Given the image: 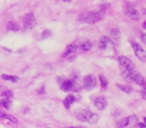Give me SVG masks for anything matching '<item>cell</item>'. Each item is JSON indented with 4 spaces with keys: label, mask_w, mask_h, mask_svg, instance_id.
I'll use <instances>...</instances> for the list:
<instances>
[{
    "label": "cell",
    "mask_w": 146,
    "mask_h": 128,
    "mask_svg": "<svg viewBox=\"0 0 146 128\" xmlns=\"http://www.w3.org/2000/svg\"><path fill=\"white\" fill-rule=\"evenodd\" d=\"M75 115L76 117L79 120L83 122H87L90 124H95L98 122L99 120V116L97 114L93 113V112L89 111V110L86 109H78L75 111Z\"/></svg>",
    "instance_id": "6da1fadb"
},
{
    "label": "cell",
    "mask_w": 146,
    "mask_h": 128,
    "mask_svg": "<svg viewBox=\"0 0 146 128\" xmlns=\"http://www.w3.org/2000/svg\"><path fill=\"white\" fill-rule=\"evenodd\" d=\"M103 14L104 13L102 11H93V12L87 13L85 15H81L82 17H80V20L83 21V22L93 24V23H96L97 21L101 20Z\"/></svg>",
    "instance_id": "7a4b0ae2"
},
{
    "label": "cell",
    "mask_w": 146,
    "mask_h": 128,
    "mask_svg": "<svg viewBox=\"0 0 146 128\" xmlns=\"http://www.w3.org/2000/svg\"><path fill=\"white\" fill-rule=\"evenodd\" d=\"M138 124V117L135 115L128 116L117 123L118 128H132Z\"/></svg>",
    "instance_id": "3957f363"
},
{
    "label": "cell",
    "mask_w": 146,
    "mask_h": 128,
    "mask_svg": "<svg viewBox=\"0 0 146 128\" xmlns=\"http://www.w3.org/2000/svg\"><path fill=\"white\" fill-rule=\"evenodd\" d=\"M36 25V18H35L33 13H28L25 15L24 19H23V26L24 29H32L33 27Z\"/></svg>",
    "instance_id": "277c9868"
},
{
    "label": "cell",
    "mask_w": 146,
    "mask_h": 128,
    "mask_svg": "<svg viewBox=\"0 0 146 128\" xmlns=\"http://www.w3.org/2000/svg\"><path fill=\"white\" fill-rule=\"evenodd\" d=\"M76 52H77V46L75 44H70L66 47L62 56L64 58L69 59V60H73V59H75Z\"/></svg>",
    "instance_id": "5b68a950"
},
{
    "label": "cell",
    "mask_w": 146,
    "mask_h": 128,
    "mask_svg": "<svg viewBox=\"0 0 146 128\" xmlns=\"http://www.w3.org/2000/svg\"><path fill=\"white\" fill-rule=\"evenodd\" d=\"M132 47H133V50L135 55L138 57V59L142 61V62H146V52L141 46H140L138 43L132 42Z\"/></svg>",
    "instance_id": "8992f818"
},
{
    "label": "cell",
    "mask_w": 146,
    "mask_h": 128,
    "mask_svg": "<svg viewBox=\"0 0 146 128\" xmlns=\"http://www.w3.org/2000/svg\"><path fill=\"white\" fill-rule=\"evenodd\" d=\"M118 61H119L120 66L122 67V69H126V70H134V65L132 61L130 60L129 58L125 56H119L118 58Z\"/></svg>",
    "instance_id": "52a82bcc"
},
{
    "label": "cell",
    "mask_w": 146,
    "mask_h": 128,
    "mask_svg": "<svg viewBox=\"0 0 146 128\" xmlns=\"http://www.w3.org/2000/svg\"><path fill=\"white\" fill-rule=\"evenodd\" d=\"M96 86V78L93 75H87L84 77L83 87L86 90H92Z\"/></svg>",
    "instance_id": "ba28073f"
},
{
    "label": "cell",
    "mask_w": 146,
    "mask_h": 128,
    "mask_svg": "<svg viewBox=\"0 0 146 128\" xmlns=\"http://www.w3.org/2000/svg\"><path fill=\"white\" fill-rule=\"evenodd\" d=\"M129 82H133V83L138 84V85H143V84L145 83V80H144L143 76H142L141 74L133 70V71L131 72V75H130Z\"/></svg>",
    "instance_id": "9c48e42d"
},
{
    "label": "cell",
    "mask_w": 146,
    "mask_h": 128,
    "mask_svg": "<svg viewBox=\"0 0 146 128\" xmlns=\"http://www.w3.org/2000/svg\"><path fill=\"white\" fill-rule=\"evenodd\" d=\"M125 13L129 18L133 19V20H139V18H140L139 13H138V11L136 10L133 6L127 5V6L125 7Z\"/></svg>",
    "instance_id": "30bf717a"
},
{
    "label": "cell",
    "mask_w": 146,
    "mask_h": 128,
    "mask_svg": "<svg viewBox=\"0 0 146 128\" xmlns=\"http://www.w3.org/2000/svg\"><path fill=\"white\" fill-rule=\"evenodd\" d=\"M94 104H95V107L98 110H103L106 107L107 101H106V99L103 96H98V97H96L94 99Z\"/></svg>",
    "instance_id": "8fae6325"
},
{
    "label": "cell",
    "mask_w": 146,
    "mask_h": 128,
    "mask_svg": "<svg viewBox=\"0 0 146 128\" xmlns=\"http://www.w3.org/2000/svg\"><path fill=\"white\" fill-rule=\"evenodd\" d=\"M58 82L60 83V87L63 91L67 92L72 90V85H73V81L72 80H67V79H63L62 81L58 80Z\"/></svg>",
    "instance_id": "7c38bea8"
},
{
    "label": "cell",
    "mask_w": 146,
    "mask_h": 128,
    "mask_svg": "<svg viewBox=\"0 0 146 128\" xmlns=\"http://www.w3.org/2000/svg\"><path fill=\"white\" fill-rule=\"evenodd\" d=\"M74 100H75V96L72 95V94L66 96V98L63 100V105H64V107L66 108V109L70 108V105L74 102Z\"/></svg>",
    "instance_id": "4fadbf2b"
},
{
    "label": "cell",
    "mask_w": 146,
    "mask_h": 128,
    "mask_svg": "<svg viewBox=\"0 0 146 128\" xmlns=\"http://www.w3.org/2000/svg\"><path fill=\"white\" fill-rule=\"evenodd\" d=\"M109 42H110V40H109V38H108V37L102 36L101 38H100L99 42H98V46H99V48H101V49H105L106 47L108 46Z\"/></svg>",
    "instance_id": "5bb4252c"
},
{
    "label": "cell",
    "mask_w": 146,
    "mask_h": 128,
    "mask_svg": "<svg viewBox=\"0 0 146 128\" xmlns=\"http://www.w3.org/2000/svg\"><path fill=\"white\" fill-rule=\"evenodd\" d=\"M92 48V43L88 40H85L83 42H81L79 44V49L82 51H87V50H90Z\"/></svg>",
    "instance_id": "9a60e30c"
},
{
    "label": "cell",
    "mask_w": 146,
    "mask_h": 128,
    "mask_svg": "<svg viewBox=\"0 0 146 128\" xmlns=\"http://www.w3.org/2000/svg\"><path fill=\"white\" fill-rule=\"evenodd\" d=\"M110 36H111L112 40L118 41L120 39V31L119 29L117 28H113L111 31H110Z\"/></svg>",
    "instance_id": "2e32d148"
},
{
    "label": "cell",
    "mask_w": 146,
    "mask_h": 128,
    "mask_svg": "<svg viewBox=\"0 0 146 128\" xmlns=\"http://www.w3.org/2000/svg\"><path fill=\"white\" fill-rule=\"evenodd\" d=\"M117 87L119 88L121 91L125 92V93H131L132 88L130 87V85H126V84H117Z\"/></svg>",
    "instance_id": "e0dca14e"
},
{
    "label": "cell",
    "mask_w": 146,
    "mask_h": 128,
    "mask_svg": "<svg viewBox=\"0 0 146 128\" xmlns=\"http://www.w3.org/2000/svg\"><path fill=\"white\" fill-rule=\"evenodd\" d=\"M1 77H2V79L6 80V81H11V82H17L19 80V77H17V76L7 75V74H3Z\"/></svg>",
    "instance_id": "ac0fdd59"
},
{
    "label": "cell",
    "mask_w": 146,
    "mask_h": 128,
    "mask_svg": "<svg viewBox=\"0 0 146 128\" xmlns=\"http://www.w3.org/2000/svg\"><path fill=\"white\" fill-rule=\"evenodd\" d=\"M11 104H12V102H11L10 99H5V98H3V99H0V106H2V107L10 108Z\"/></svg>",
    "instance_id": "d6986e66"
},
{
    "label": "cell",
    "mask_w": 146,
    "mask_h": 128,
    "mask_svg": "<svg viewBox=\"0 0 146 128\" xmlns=\"http://www.w3.org/2000/svg\"><path fill=\"white\" fill-rule=\"evenodd\" d=\"M6 29L7 30H10V31H18L19 27L15 22H8L7 23Z\"/></svg>",
    "instance_id": "ffe728a7"
},
{
    "label": "cell",
    "mask_w": 146,
    "mask_h": 128,
    "mask_svg": "<svg viewBox=\"0 0 146 128\" xmlns=\"http://www.w3.org/2000/svg\"><path fill=\"white\" fill-rule=\"evenodd\" d=\"M99 79H100V82H101V87L103 88V89H106L108 86V81H107V79H106V77L103 75H100Z\"/></svg>",
    "instance_id": "44dd1931"
},
{
    "label": "cell",
    "mask_w": 146,
    "mask_h": 128,
    "mask_svg": "<svg viewBox=\"0 0 146 128\" xmlns=\"http://www.w3.org/2000/svg\"><path fill=\"white\" fill-rule=\"evenodd\" d=\"M51 35V31L50 30H44V32H42V35H41V38L42 39H46L48 38L49 36Z\"/></svg>",
    "instance_id": "7402d4cb"
},
{
    "label": "cell",
    "mask_w": 146,
    "mask_h": 128,
    "mask_svg": "<svg viewBox=\"0 0 146 128\" xmlns=\"http://www.w3.org/2000/svg\"><path fill=\"white\" fill-rule=\"evenodd\" d=\"M5 118H6V119H8L10 122H12V123H17V119L14 117V116H12V115H8V114H6V116H5Z\"/></svg>",
    "instance_id": "603a6c76"
},
{
    "label": "cell",
    "mask_w": 146,
    "mask_h": 128,
    "mask_svg": "<svg viewBox=\"0 0 146 128\" xmlns=\"http://www.w3.org/2000/svg\"><path fill=\"white\" fill-rule=\"evenodd\" d=\"M3 96L5 97V99H10V98L13 97V93L12 91H5L3 93Z\"/></svg>",
    "instance_id": "cb8c5ba5"
},
{
    "label": "cell",
    "mask_w": 146,
    "mask_h": 128,
    "mask_svg": "<svg viewBox=\"0 0 146 128\" xmlns=\"http://www.w3.org/2000/svg\"><path fill=\"white\" fill-rule=\"evenodd\" d=\"M6 116V112H4L2 109H0V118H5Z\"/></svg>",
    "instance_id": "d4e9b609"
},
{
    "label": "cell",
    "mask_w": 146,
    "mask_h": 128,
    "mask_svg": "<svg viewBox=\"0 0 146 128\" xmlns=\"http://www.w3.org/2000/svg\"><path fill=\"white\" fill-rule=\"evenodd\" d=\"M120 111H121L120 109L113 110V112H112V115H119V114H120Z\"/></svg>",
    "instance_id": "484cf974"
},
{
    "label": "cell",
    "mask_w": 146,
    "mask_h": 128,
    "mask_svg": "<svg viewBox=\"0 0 146 128\" xmlns=\"http://www.w3.org/2000/svg\"><path fill=\"white\" fill-rule=\"evenodd\" d=\"M142 97H143V99H146V96H145V88H143V90H142Z\"/></svg>",
    "instance_id": "4316f807"
},
{
    "label": "cell",
    "mask_w": 146,
    "mask_h": 128,
    "mask_svg": "<svg viewBox=\"0 0 146 128\" xmlns=\"http://www.w3.org/2000/svg\"><path fill=\"white\" fill-rule=\"evenodd\" d=\"M141 38H142V41H143V42L145 43V42H146V37H145V34H144V33H143V34H142Z\"/></svg>",
    "instance_id": "83f0119b"
},
{
    "label": "cell",
    "mask_w": 146,
    "mask_h": 128,
    "mask_svg": "<svg viewBox=\"0 0 146 128\" xmlns=\"http://www.w3.org/2000/svg\"><path fill=\"white\" fill-rule=\"evenodd\" d=\"M137 125L139 126L140 128H146V127H145V124H143V123H138Z\"/></svg>",
    "instance_id": "f1b7e54d"
},
{
    "label": "cell",
    "mask_w": 146,
    "mask_h": 128,
    "mask_svg": "<svg viewBox=\"0 0 146 128\" xmlns=\"http://www.w3.org/2000/svg\"><path fill=\"white\" fill-rule=\"evenodd\" d=\"M143 28H146V22L143 23Z\"/></svg>",
    "instance_id": "f546056e"
}]
</instances>
